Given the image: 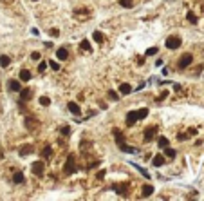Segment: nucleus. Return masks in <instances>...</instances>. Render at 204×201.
<instances>
[{
    "instance_id": "obj_27",
    "label": "nucleus",
    "mask_w": 204,
    "mask_h": 201,
    "mask_svg": "<svg viewBox=\"0 0 204 201\" xmlns=\"http://www.w3.org/2000/svg\"><path fill=\"white\" fill-rule=\"evenodd\" d=\"M134 167H136V169H137V170H139V172H141V174H143V176H145V178H146V180H148V178H150V174H148V172H146V170H145V169H143V167H141V165H136V163H134Z\"/></svg>"
},
{
    "instance_id": "obj_20",
    "label": "nucleus",
    "mask_w": 204,
    "mask_h": 201,
    "mask_svg": "<svg viewBox=\"0 0 204 201\" xmlns=\"http://www.w3.org/2000/svg\"><path fill=\"white\" fill-rule=\"evenodd\" d=\"M9 63H11V60H9V56H5V54H2V56H0V65H2V67H7Z\"/></svg>"
},
{
    "instance_id": "obj_36",
    "label": "nucleus",
    "mask_w": 204,
    "mask_h": 201,
    "mask_svg": "<svg viewBox=\"0 0 204 201\" xmlns=\"http://www.w3.org/2000/svg\"><path fill=\"white\" fill-rule=\"evenodd\" d=\"M101 178H105V170H99L98 172V180H101Z\"/></svg>"
},
{
    "instance_id": "obj_31",
    "label": "nucleus",
    "mask_w": 204,
    "mask_h": 201,
    "mask_svg": "<svg viewBox=\"0 0 204 201\" xmlns=\"http://www.w3.org/2000/svg\"><path fill=\"white\" fill-rule=\"evenodd\" d=\"M146 54H148V56H152V54H157V47H150V49H146Z\"/></svg>"
},
{
    "instance_id": "obj_30",
    "label": "nucleus",
    "mask_w": 204,
    "mask_h": 201,
    "mask_svg": "<svg viewBox=\"0 0 204 201\" xmlns=\"http://www.w3.org/2000/svg\"><path fill=\"white\" fill-rule=\"evenodd\" d=\"M47 63H49V65H51V67H52L54 71H60V63H56L54 60H51V62H47Z\"/></svg>"
},
{
    "instance_id": "obj_14",
    "label": "nucleus",
    "mask_w": 204,
    "mask_h": 201,
    "mask_svg": "<svg viewBox=\"0 0 204 201\" xmlns=\"http://www.w3.org/2000/svg\"><path fill=\"white\" fill-rule=\"evenodd\" d=\"M119 92L125 94V96L130 94V92H132V85H130V83H121V85H119Z\"/></svg>"
},
{
    "instance_id": "obj_24",
    "label": "nucleus",
    "mask_w": 204,
    "mask_h": 201,
    "mask_svg": "<svg viewBox=\"0 0 204 201\" xmlns=\"http://www.w3.org/2000/svg\"><path fill=\"white\" fill-rule=\"evenodd\" d=\"M92 38H94L96 42H99V44L103 42V34H101L99 31H94V33H92Z\"/></svg>"
},
{
    "instance_id": "obj_21",
    "label": "nucleus",
    "mask_w": 204,
    "mask_h": 201,
    "mask_svg": "<svg viewBox=\"0 0 204 201\" xmlns=\"http://www.w3.org/2000/svg\"><path fill=\"white\" fill-rule=\"evenodd\" d=\"M157 145H159L161 149H165V147H168V138H165V136H161V138H159V141H157Z\"/></svg>"
},
{
    "instance_id": "obj_2",
    "label": "nucleus",
    "mask_w": 204,
    "mask_h": 201,
    "mask_svg": "<svg viewBox=\"0 0 204 201\" xmlns=\"http://www.w3.org/2000/svg\"><path fill=\"white\" fill-rule=\"evenodd\" d=\"M114 136H116V143H118V147H119L123 152H128V154H130V152H132V154L136 152V149H134V147H130V145H127V143H125V138H123V134H121L119 131H114Z\"/></svg>"
},
{
    "instance_id": "obj_10",
    "label": "nucleus",
    "mask_w": 204,
    "mask_h": 201,
    "mask_svg": "<svg viewBox=\"0 0 204 201\" xmlns=\"http://www.w3.org/2000/svg\"><path fill=\"white\" fill-rule=\"evenodd\" d=\"M7 87H9V91H11V92H18V91L22 89V87H20V82H16V80H9Z\"/></svg>"
},
{
    "instance_id": "obj_22",
    "label": "nucleus",
    "mask_w": 204,
    "mask_h": 201,
    "mask_svg": "<svg viewBox=\"0 0 204 201\" xmlns=\"http://www.w3.org/2000/svg\"><path fill=\"white\" fill-rule=\"evenodd\" d=\"M51 156H52V149L51 147H45L42 151V158H51Z\"/></svg>"
},
{
    "instance_id": "obj_32",
    "label": "nucleus",
    "mask_w": 204,
    "mask_h": 201,
    "mask_svg": "<svg viewBox=\"0 0 204 201\" xmlns=\"http://www.w3.org/2000/svg\"><path fill=\"white\" fill-rule=\"evenodd\" d=\"M45 69H47V62H42V63L38 65V73H43Z\"/></svg>"
},
{
    "instance_id": "obj_11",
    "label": "nucleus",
    "mask_w": 204,
    "mask_h": 201,
    "mask_svg": "<svg viewBox=\"0 0 204 201\" xmlns=\"http://www.w3.org/2000/svg\"><path fill=\"white\" fill-rule=\"evenodd\" d=\"M67 107H69V111H71V112H72L74 116H80V114H81V109H80V105H78V103L71 102V103H69Z\"/></svg>"
},
{
    "instance_id": "obj_28",
    "label": "nucleus",
    "mask_w": 204,
    "mask_h": 201,
    "mask_svg": "<svg viewBox=\"0 0 204 201\" xmlns=\"http://www.w3.org/2000/svg\"><path fill=\"white\" fill-rule=\"evenodd\" d=\"M40 103H42L43 107H49V105H51V100H49L47 96H42V98H40Z\"/></svg>"
},
{
    "instance_id": "obj_7",
    "label": "nucleus",
    "mask_w": 204,
    "mask_h": 201,
    "mask_svg": "<svg viewBox=\"0 0 204 201\" xmlns=\"http://www.w3.org/2000/svg\"><path fill=\"white\" fill-rule=\"evenodd\" d=\"M43 170H45L43 161H34V163L31 165V172H33L34 176H42V174H43Z\"/></svg>"
},
{
    "instance_id": "obj_34",
    "label": "nucleus",
    "mask_w": 204,
    "mask_h": 201,
    "mask_svg": "<svg viewBox=\"0 0 204 201\" xmlns=\"http://www.w3.org/2000/svg\"><path fill=\"white\" fill-rule=\"evenodd\" d=\"M51 36H60V33H58V29H51Z\"/></svg>"
},
{
    "instance_id": "obj_16",
    "label": "nucleus",
    "mask_w": 204,
    "mask_h": 201,
    "mask_svg": "<svg viewBox=\"0 0 204 201\" xmlns=\"http://www.w3.org/2000/svg\"><path fill=\"white\" fill-rule=\"evenodd\" d=\"M29 152H33V145H24V147H20V156H27Z\"/></svg>"
},
{
    "instance_id": "obj_6",
    "label": "nucleus",
    "mask_w": 204,
    "mask_h": 201,
    "mask_svg": "<svg viewBox=\"0 0 204 201\" xmlns=\"http://www.w3.org/2000/svg\"><path fill=\"white\" fill-rule=\"evenodd\" d=\"M157 131H159L157 125H150V127H146V129H145V141H152L154 136L157 134Z\"/></svg>"
},
{
    "instance_id": "obj_23",
    "label": "nucleus",
    "mask_w": 204,
    "mask_h": 201,
    "mask_svg": "<svg viewBox=\"0 0 204 201\" xmlns=\"http://www.w3.org/2000/svg\"><path fill=\"white\" fill-rule=\"evenodd\" d=\"M186 20H188L190 24H197V16H195V15H193L192 11H190V13L186 15Z\"/></svg>"
},
{
    "instance_id": "obj_4",
    "label": "nucleus",
    "mask_w": 204,
    "mask_h": 201,
    "mask_svg": "<svg viewBox=\"0 0 204 201\" xmlns=\"http://www.w3.org/2000/svg\"><path fill=\"white\" fill-rule=\"evenodd\" d=\"M192 62H193V54L184 53V54L177 60V67H179V69H186L188 65H192Z\"/></svg>"
},
{
    "instance_id": "obj_8",
    "label": "nucleus",
    "mask_w": 204,
    "mask_h": 201,
    "mask_svg": "<svg viewBox=\"0 0 204 201\" xmlns=\"http://www.w3.org/2000/svg\"><path fill=\"white\" fill-rule=\"evenodd\" d=\"M119 196H123V198H127L128 196V183H123V185H114L112 187Z\"/></svg>"
},
{
    "instance_id": "obj_17",
    "label": "nucleus",
    "mask_w": 204,
    "mask_h": 201,
    "mask_svg": "<svg viewBox=\"0 0 204 201\" xmlns=\"http://www.w3.org/2000/svg\"><path fill=\"white\" fill-rule=\"evenodd\" d=\"M152 194H154V187H152V185H145V187H143V196L148 198V196H152Z\"/></svg>"
},
{
    "instance_id": "obj_18",
    "label": "nucleus",
    "mask_w": 204,
    "mask_h": 201,
    "mask_svg": "<svg viewBox=\"0 0 204 201\" xmlns=\"http://www.w3.org/2000/svg\"><path fill=\"white\" fill-rule=\"evenodd\" d=\"M13 181L20 185V183H24V181H25V178H24V174H22V172H16V174L13 176Z\"/></svg>"
},
{
    "instance_id": "obj_1",
    "label": "nucleus",
    "mask_w": 204,
    "mask_h": 201,
    "mask_svg": "<svg viewBox=\"0 0 204 201\" xmlns=\"http://www.w3.org/2000/svg\"><path fill=\"white\" fill-rule=\"evenodd\" d=\"M148 116V109H139V111H134V112H128L127 114V125H134L136 122L143 120Z\"/></svg>"
},
{
    "instance_id": "obj_25",
    "label": "nucleus",
    "mask_w": 204,
    "mask_h": 201,
    "mask_svg": "<svg viewBox=\"0 0 204 201\" xmlns=\"http://www.w3.org/2000/svg\"><path fill=\"white\" fill-rule=\"evenodd\" d=\"M165 154H166L168 158H175V154H177V152H175L174 149H170V147H165Z\"/></svg>"
},
{
    "instance_id": "obj_29",
    "label": "nucleus",
    "mask_w": 204,
    "mask_h": 201,
    "mask_svg": "<svg viewBox=\"0 0 204 201\" xmlns=\"http://www.w3.org/2000/svg\"><path fill=\"white\" fill-rule=\"evenodd\" d=\"M119 5H123V7H132V0H119Z\"/></svg>"
},
{
    "instance_id": "obj_12",
    "label": "nucleus",
    "mask_w": 204,
    "mask_h": 201,
    "mask_svg": "<svg viewBox=\"0 0 204 201\" xmlns=\"http://www.w3.org/2000/svg\"><path fill=\"white\" fill-rule=\"evenodd\" d=\"M152 165H154V167H163V165H165V156H161V154L154 156V158H152Z\"/></svg>"
},
{
    "instance_id": "obj_13",
    "label": "nucleus",
    "mask_w": 204,
    "mask_h": 201,
    "mask_svg": "<svg viewBox=\"0 0 204 201\" xmlns=\"http://www.w3.org/2000/svg\"><path fill=\"white\" fill-rule=\"evenodd\" d=\"M18 76H20L22 82H29V80H31V71H29V69H22Z\"/></svg>"
},
{
    "instance_id": "obj_3",
    "label": "nucleus",
    "mask_w": 204,
    "mask_h": 201,
    "mask_svg": "<svg viewBox=\"0 0 204 201\" xmlns=\"http://www.w3.org/2000/svg\"><path fill=\"white\" fill-rule=\"evenodd\" d=\"M63 172H65L67 176H71V174L76 172V160H74V154H69V156H67V161H65Z\"/></svg>"
},
{
    "instance_id": "obj_15",
    "label": "nucleus",
    "mask_w": 204,
    "mask_h": 201,
    "mask_svg": "<svg viewBox=\"0 0 204 201\" xmlns=\"http://www.w3.org/2000/svg\"><path fill=\"white\" fill-rule=\"evenodd\" d=\"M56 56H58V60H67V58H69V53H67V49L60 47V49L56 51Z\"/></svg>"
},
{
    "instance_id": "obj_26",
    "label": "nucleus",
    "mask_w": 204,
    "mask_h": 201,
    "mask_svg": "<svg viewBox=\"0 0 204 201\" xmlns=\"http://www.w3.org/2000/svg\"><path fill=\"white\" fill-rule=\"evenodd\" d=\"M107 96H108V100H112V102H118V98H119L116 91H108V94H107Z\"/></svg>"
},
{
    "instance_id": "obj_5",
    "label": "nucleus",
    "mask_w": 204,
    "mask_h": 201,
    "mask_svg": "<svg viewBox=\"0 0 204 201\" xmlns=\"http://www.w3.org/2000/svg\"><path fill=\"white\" fill-rule=\"evenodd\" d=\"M181 44H183V40H181L179 36H175V34H172V36H168V38H166V47H168V49H172V51H174V49H179V47H181Z\"/></svg>"
},
{
    "instance_id": "obj_9",
    "label": "nucleus",
    "mask_w": 204,
    "mask_h": 201,
    "mask_svg": "<svg viewBox=\"0 0 204 201\" xmlns=\"http://www.w3.org/2000/svg\"><path fill=\"white\" fill-rule=\"evenodd\" d=\"M31 98H33V91H31V89H20V102H22V103L29 102Z\"/></svg>"
},
{
    "instance_id": "obj_19",
    "label": "nucleus",
    "mask_w": 204,
    "mask_h": 201,
    "mask_svg": "<svg viewBox=\"0 0 204 201\" xmlns=\"http://www.w3.org/2000/svg\"><path fill=\"white\" fill-rule=\"evenodd\" d=\"M80 49H83V51H90V42H89V40H81V42H80Z\"/></svg>"
},
{
    "instance_id": "obj_33",
    "label": "nucleus",
    "mask_w": 204,
    "mask_h": 201,
    "mask_svg": "<svg viewBox=\"0 0 204 201\" xmlns=\"http://www.w3.org/2000/svg\"><path fill=\"white\" fill-rule=\"evenodd\" d=\"M61 134L63 136H71V127H61Z\"/></svg>"
},
{
    "instance_id": "obj_35",
    "label": "nucleus",
    "mask_w": 204,
    "mask_h": 201,
    "mask_svg": "<svg viewBox=\"0 0 204 201\" xmlns=\"http://www.w3.org/2000/svg\"><path fill=\"white\" fill-rule=\"evenodd\" d=\"M31 58H33V60H40V53H33Z\"/></svg>"
}]
</instances>
